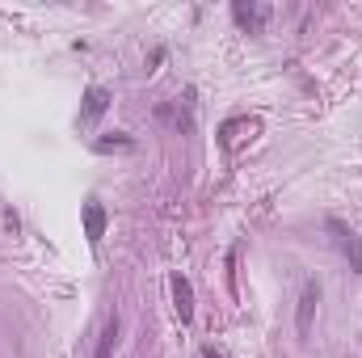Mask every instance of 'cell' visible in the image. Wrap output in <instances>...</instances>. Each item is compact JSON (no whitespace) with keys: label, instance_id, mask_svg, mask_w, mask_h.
Here are the masks:
<instances>
[{"label":"cell","instance_id":"cell-7","mask_svg":"<svg viewBox=\"0 0 362 358\" xmlns=\"http://www.w3.org/2000/svg\"><path fill=\"white\" fill-rule=\"evenodd\" d=\"M131 148H135V139H131L127 131H114V135H105V139L93 144V152H101V156H105V152H131Z\"/></svg>","mask_w":362,"mask_h":358},{"label":"cell","instance_id":"cell-1","mask_svg":"<svg viewBox=\"0 0 362 358\" xmlns=\"http://www.w3.org/2000/svg\"><path fill=\"white\" fill-rule=\"evenodd\" d=\"M329 232H333V245L341 249V258L354 266V274H362V241H358V232H354L350 224H341V219H329Z\"/></svg>","mask_w":362,"mask_h":358},{"label":"cell","instance_id":"cell-2","mask_svg":"<svg viewBox=\"0 0 362 358\" xmlns=\"http://www.w3.org/2000/svg\"><path fill=\"white\" fill-rule=\"evenodd\" d=\"M316 304H320V282H316V278H308V282H303V291H299V308H295V329H299V337H308V333H312Z\"/></svg>","mask_w":362,"mask_h":358},{"label":"cell","instance_id":"cell-8","mask_svg":"<svg viewBox=\"0 0 362 358\" xmlns=\"http://www.w3.org/2000/svg\"><path fill=\"white\" fill-rule=\"evenodd\" d=\"M114 346H118V316L105 321V329H101V337H97V354L93 358H110L114 354Z\"/></svg>","mask_w":362,"mask_h":358},{"label":"cell","instance_id":"cell-4","mask_svg":"<svg viewBox=\"0 0 362 358\" xmlns=\"http://www.w3.org/2000/svg\"><path fill=\"white\" fill-rule=\"evenodd\" d=\"M81 219H85V241H89V249H97L101 245V236H105V207L97 202V198H89L85 202V211H81Z\"/></svg>","mask_w":362,"mask_h":358},{"label":"cell","instance_id":"cell-6","mask_svg":"<svg viewBox=\"0 0 362 358\" xmlns=\"http://www.w3.org/2000/svg\"><path fill=\"white\" fill-rule=\"evenodd\" d=\"M173 308H177V316H181V325H189L194 321V287H189V278L185 274H173Z\"/></svg>","mask_w":362,"mask_h":358},{"label":"cell","instance_id":"cell-3","mask_svg":"<svg viewBox=\"0 0 362 358\" xmlns=\"http://www.w3.org/2000/svg\"><path fill=\"white\" fill-rule=\"evenodd\" d=\"M232 17H236V25H240V30L262 34V30H266V21H270V4H245V0H236V4H232Z\"/></svg>","mask_w":362,"mask_h":358},{"label":"cell","instance_id":"cell-5","mask_svg":"<svg viewBox=\"0 0 362 358\" xmlns=\"http://www.w3.org/2000/svg\"><path fill=\"white\" fill-rule=\"evenodd\" d=\"M105 110H110V89L89 85V89H85V101H81V127H93Z\"/></svg>","mask_w":362,"mask_h":358},{"label":"cell","instance_id":"cell-9","mask_svg":"<svg viewBox=\"0 0 362 358\" xmlns=\"http://www.w3.org/2000/svg\"><path fill=\"white\" fill-rule=\"evenodd\" d=\"M202 358H223V354H219L215 346H206V350H202Z\"/></svg>","mask_w":362,"mask_h":358}]
</instances>
